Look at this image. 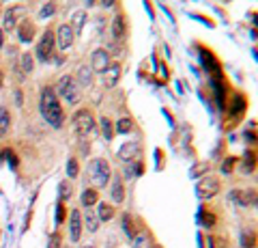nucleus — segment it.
Listing matches in <instances>:
<instances>
[{
    "label": "nucleus",
    "instance_id": "f257e3e1",
    "mask_svg": "<svg viewBox=\"0 0 258 248\" xmlns=\"http://www.w3.org/2000/svg\"><path fill=\"white\" fill-rule=\"evenodd\" d=\"M39 113L45 119L47 123L56 130H60L62 123H64V110L58 102V95L52 86H43L41 89V100H39Z\"/></svg>",
    "mask_w": 258,
    "mask_h": 248
},
{
    "label": "nucleus",
    "instance_id": "f03ea898",
    "mask_svg": "<svg viewBox=\"0 0 258 248\" xmlns=\"http://www.w3.org/2000/svg\"><path fill=\"white\" fill-rule=\"evenodd\" d=\"M88 179L93 181V186L99 190V188H106L110 179H112V171H110V164L106 162L103 158H93L88 162Z\"/></svg>",
    "mask_w": 258,
    "mask_h": 248
},
{
    "label": "nucleus",
    "instance_id": "7ed1b4c3",
    "mask_svg": "<svg viewBox=\"0 0 258 248\" xmlns=\"http://www.w3.org/2000/svg\"><path fill=\"white\" fill-rule=\"evenodd\" d=\"M74 132L80 138H86L91 136L93 132H97V123H95V117L88 108H82V110H76L74 115Z\"/></svg>",
    "mask_w": 258,
    "mask_h": 248
},
{
    "label": "nucleus",
    "instance_id": "20e7f679",
    "mask_svg": "<svg viewBox=\"0 0 258 248\" xmlns=\"http://www.w3.org/2000/svg\"><path fill=\"white\" fill-rule=\"evenodd\" d=\"M56 95H60L69 106H76L80 102V97H82V95H80V86L74 80V76H62L58 80V84H56Z\"/></svg>",
    "mask_w": 258,
    "mask_h": 248
},
{
    "label": "nucleus",
    "instance_id": "39448f33",
    "mask_svg": "<svg viewBox=\"0 0 258 248\" xmlns=\"http://www.w3.org/2000/svg\"><path fill=\"white\" fill-rule=\"evenodd\" d=\"M54 47H56V33L52 28H47L43 33V37L39 39V43H37V59L41 63H47L52 59Z\"/></svg>",
    "mask_w": 258,
    "mask_h": 248
},
{
    "label": "nucleus",
    "instance_id": "423d86ee",
    "mask_svg": "<svg viewBox=\"0 0 258 248\" xmlns=\"http://www.w3.org/2000/svg\"><path fill=\"white\" fill-rule=\"evenodd\" d=\"M112 65V54L106 50V47H97V50H93L91 54V67L93 74H106V71L110 69Z\"/></svg>",
    "mask_w": 258,
    "mask_h": 248
},
{
    "label": "nucleus",
    "instance_id": "0eeeda50",
    "mask_svg": "<svg viewBox=\"0 0 258 248\" xmlns=\"http://www.w3.org/2000/svg\"><path fill=\"white\" fill-rule=\"evenodd\" d=\"M198 196L200 199H205V201H209V199H213L220 194V190H222V181L217 179V177H211V175H207V177H203L198 181Z\"/></svg>",
    "mask_w": 258,
    "mask_h": 248
},
{
    "label": "nucleus",
    "instance_id": "6e6552de",
    "mask_svg": "<svg viewBox=\"0 0 258 248\" xmlns=\"http://www.w3.org/2000/svg\"><path fill=\"white\" fill-rule=\"evenodd\" d=\"M76 41V33L74 28L69 26V24H60L58 30H56V45L60 47V50H69L71 45Z\"/></svg>",
    "mask_w": 258,
    "mask_h": 248
},
{
    "label": "nucleus",
    "instance_id": "1a4fd4ad",
    "mask_svg": "<svg viewBox=\"0 0 258 248\" xmlns=\"http://www.w3.org/2000/svg\"><path fill=\"white\" fill-rule=\"evenodd\" d=\"M24 13H26V9H24L22 5H15V7H9V9L5 11V28L7 30H13L18 24L22 22Z\"/></svg>",
    "mask_w": 258,
    "mask_h": 248
},
{
    "label": "nucleus",
    "instance_id": "9d476101",
    "mask_svg": "<svg viewBox=\"0 0 258 248\" xmlns=\"http://www.w3.org/2000/svg\"><path fill=\"white\" fill-rule=\"evenodd\" d=\"M230 201H235L239 205H243V207H249V205H256V190H235V192H230Z\"/></svg>",
    "mask_w": 258,
    "mask_h": 248
},
{
    "label": "nucleus",
    "instance_id": "9b49d317",
    "mask_svg": "<svg viewBox=\"0 0 258 248\" xmlns=\"http://www.w3.org/2000/svg\"><path fill=\"white\" fill-rule=\"evenodd\" d=\"M69 235H71V242H80L82 237V212L74 210L69 216Z\"/></svg>",
    "mask_w": 258,
    "mask_h": 248
},
{
    "label": "nucleus",
    "instance_id": "f8f14e48",
    "mask_svg": "<svg viewBox=\"0 0 258 248\" xmlns=\"http://www.w3.org/2000/svg\"><path fill=\"white\" fill-rule=\"evenodd\" d=\"M37 35V28H35V22L32 20H22L18 24V37L22 43H30L32 39H35Z\"/></svg>",
    "mask_w": 258,
    "mask_h": 248
},
{
    "label": "nucleus",
    "instance_id": "ddd939ff",
    "mask_svg": "<svg viewBox=\"0 0 258 248\" xmlns=\"http://www.w3.org/2000/svg\"><path fill=\"white\" fill-rule=\"evenodd\" d=\"M112 35H114L116 41H123L127 37V18L123 13H118L114 20H112Z\"/></svg>",
    "mask_w": 258,
    "mask_h": 248
},
{
    "label": "nucleus",
    "instance_id": "4468645a",
    "mask_svg": "<svg viewBox=\"0 0 258 248\" xmlns=\"http://www.w3.org/2000/svg\"><path fill=\"white\" fill-rule=\"evenodd\" d=\"M110 199L114 205H120L125 201V186L120 177H112V186H110Z\"/></svg>",
    "mask_w": 258,
    "mask_h": 248
},
{
    "label": "nucleus",
    "instance_id": "2eb2a0df",
    "mask_svg": "<svg viewBox=\"0 0 258 248\" xmlns=\"http://www.w3.org/2000/svg\"><path fill=\"white\" fill-rule=\"evenodd\" d=\"M82 225L86 227L88 233H97V231H99L101 220H99V216H97L95 210H88V212L82 214Z\"/></svg>",
    "mask_w": 258,
    "mask_h": 248
},
{
    "label": "nucleus",
    "instance_id": "dca6fc26",
    "mask_svg": "<svg viewBox=\"0 0 258 248\" xmlns=\"http://www.w3.org/2000/svg\"><path fill=\"white\" fill-rule=\"evenodd\" d=\"M74 80L78 82V86H91L93 84V69L88 65H80Z\"/></svg>",
    "mask_w": 258,
    "mask_h": 248
},
{
    "label": "nucleus",
    "instance_id": "f3484780",
    "mask_svg": "<svg viewBox=\"0 0 258 248\" xmlns=\"http://www.w3.org/2000/svg\"><path fill=\"white\" fill-rule=\"evenodd\" d=\"M138 154H140V145H138V142H125V145L118 149V158L125 160V162H132V160Z\"/></svg>",
    "mask_w": 258,
    "mask_h": 248
},
{
    "label": "nucleus",
    "instance_id": "a211bd4d",
    "mask_svg": "<svg viewBox=\"0 0 258 248\" xmlns=\"http://www.w3.org/2000/svg\"><path fill=\"white\" fill-rule=\"evenodd\" d=\"M11 132V113L9 108L0 106V138H7Z\"/></svg>",
    "mask_w": 258,
    "mask_h": 248
},
{
    "label": "nucleus",
    "instance_id": "6ab92c4d",
    "mask_svg": "<svg viewBox=\"0 0 258 248\" xmlns=\"http://www.w3.org/2000/svg\"><path fill=\"white\" fill-rule=\"evenodd\" d=\"M120 80V63H112L110 69L106 71V78H103V82H106L108 89H112V86H116Z\"/></svg>",
    "mask_w": 258,
    "mask_h": 248
},
{
    "label": "nucleus",
    "instance_id": "aec40b11",
    "mask_svg": "<svg viewBox=\"0 0 258 248\" xmlns=\"http://www.w3.org/2000/svg\"><path fill=\"white\" fill-rule=\"evenodd\" d=\"M114 205L112 203H106V201H99L97 203V216H99V220L101 222H108V220H112L114 218Z\"/></svg>",
    "mask_w": 258,
    "mask_h": 248
},
{
    "label": "nucleus",
    "instance_id": "412c9836",
    "mask_svg": "<svg viewBox=\"0 0 258 248\" xmlns=\"http://www.w3.org/2000/svg\"><path fill=\"white\" fill-rule=\"evenodd\" d=\"M80 201H82V205L84 207H95L97 203H99V190L97 188H86L84 192H82V196H80Z\"/></svg>",
    "mask_w": 258,
    "mask_h": 248
},
{
    "label": "nucleus",
    "instance_id": "4be33fe9",
    "mask_svg": "<svg viewBox=\"0 0 258 248\" xmlns=\"http://www.w3.org/2000/svg\"><path fill=\"white\" fill-rule=\"evenodd\" d=\"M18 67H20V74L28 76L32 74V69H35V57L32 54H20V61H18Z\"/></svg>",
    "mask_w": 258,
    "mask_h": 248
},
{
    "label": "nucleus",
    "instance_id": "5701e85b",
    "mask_svg": "<svg viewBox=\"0 0 258 248\" xmlns=\"http://www.w3.org/2000/svg\"><path fill=\"white\" fill-rule=\"evenodd\" d=\"M99 125H101V132H103V138L106 140H112L114 138V123H112V119L110 117H101L99 119Z\"/></svg>",
    "mask_w": 258,
    "mask_h": 248
},
{
    "label": "nucleus",
    "instance_id": "b1692460",
    "mask_svg": "<svg viewBox=\"0 0 258 248\" xmlns=\"http://www.w3.org/2000/svg\"><path fill=\"white\" fill-rule=\"evenodd\" d=\"M84 22H86V11H76L74 13V18H71V24L69 26L74 28V33L80 35L82 33V28H84Z\"/></svg>",
    "mask_w": 258,
    "mask_h": 248
},
{
    "label": "nucleus",
    "instance_id": "393cba45",
    "mask_svg": "<svg viewBox=\"0 0 258 248\" xmlns=\"http://www.w3.org/2000/svg\"><path fill=\"white\" fill-rule=\"evenodd\" d=\"M114 132L116 134H132L134 132V121L132 119H127V117L118 119V121L114 123Z\"/></svg>",
    "mask_w": 258,
    "mask_h": 248
},
{
    "label": "nucleus",
    "instance_id": "a878e982",
    "mask_svg": "<svg viewBox=\"0 0 258 248\" xmlns=\"http://www.w3.org/2000/svg\"><path fill=\"white\" fill-rule=\"evenodd\" d=\"M198 220H200V225L203 227H213L215 225V214L211 210H207V207H203L198 214Z\"/></svg>",
    "mask_w": 258,
    "mask_h": 248
},
{
    "label": "nucleus",
    "instance_id": "bb28decb",
    "mask_svg": "<svg viewBox=\"0 0 258 248\" xmlns=\"http://www.w3.org/2000/svg\"><path fill=\"white\" fill-rule=\"evenodd\" d=\"M58 194H60V201H69V199H71V194H74V186H71V181H69V179L60 181Z\"/></svg>",
    "mask_w": 258,
    "mask_h": 248
},
{
    "label": "nucleus",
    "instance_id": "cd10ccee",
    "mask_svg": "<svg viewBox=\"0 0 258 248\" xmlns=\"http://www.w3.org/2000/svg\"><path fill=\"white\" fill-rule=\"evenodd\" d=\"M207 246L209 248H228V239L222 235H209L207 237Z\"/></svg>",
    "mask_w": 258,
    "mask_h": 248
},
{
    "label": "nucleus",
    "instance_id": "c85d7f7f",
    "mask_svg": "<svg viewBox=\"0 0 258 248\" xmlns=\"http://www.w3.org/2000/svg\"><path fill=\"white\" fill-rule=\"evenodd\" d=\"M67 175L71 179H76L78 175H80V162H78V158H69L67 160Z\"/></svg>",
    "mask_w": 258,
    "mask_h": 248
},
{
    "label": "nucleus",
    "instance_id": "c756f323",
    "mask_svg": "<svg viewBox=\"0 0 258 248\" xmlns=\"http://www.w3.org/2000/svg\"><path fill=\"white\" fill-rule=\"evenodd\" d=\"M56 7H58V5H56V0H50V3H45L43 9L39 11V18H50V15H54V13H56Z\"/></svg>",
    "mask_w": 258,
    "mask_h": 248
},
{
    "label": "nucleus",
    "instance_id": "7c9ffc66",
    "mask_svg": "<svg viewBox=\"0 0 258 248\" xmlns=\"http://www.w3.org/2000/svg\"><path fill=\"white\" fill-rule=\"evenodd\" d=\"M254 169H256V156L252 151V154H247L245 160H243V173H252Z\"/></svg>",
    "mask_w": 258,
    "mask_h": 248
},
{
    "label": "nucleus",
    "instance_id": "2f4dec72",
    "mask_svg": "<svg viewBox=\"0 0 258 248\" xmlns=\"http://www.w3.org/2000/svg\"><path fill=\"white\" fill-rule=\"evenodd\" d=\"M64 218H67V210H64V203L58 201V205H56V222H58V225H62Z\"/></svg>",
    "mask_w": 258,
    "mask_h": 248
},
{
    "label": "nucleus",
    "instance_id": "473e14b6",
    "mask_svg": "<svg viewBox=\"0 0 258 248\" xmlns=\"http://www.w3.org/2000/svg\"><path fill=\"white\" fill-rule=\"evenodd\" d=\"M241 242H243V248H254V233H247V231H243Z\"/></svg>",
    "mask_w": 258,
    "mask_h": 248
},
{
    "label": "nucleus",
    "instance_id": "72a5a7b5",
    "mask_svg": "<svg viewBox=\"0 0 258 248\" xmlns=\"http://www.w3.org/2000/svg\"><path fill=\"white\" fill-rule=\"evenodd\" d=\"M235 164H237V158H226V162H224V166H222V173L228 175L232 169H235Z\"/></svg>",
    "mask_w": 258,
    "mask_h": 248
},
{
    "label": "nucleus",
    "instance_id": "f704fd0d",
    "mask_svg": "<svg viewBox=\"0 0 258 248\" xmlns=\"http://www.w3.org/2000/svg\"><path fill=\"white\" fill-rule=\"evenodd\" d=\"M47 248H60V235L58 233H54L50 237V244H47Z\"/></svg>",
    "mask_w": 258,
    "mask_h": 248
},
{
    "label": "nucleus",
    "instance_id": "c9c22d12",
    "mask_svg": "<svg viewBox=\"0 0 258 248\" xmlns=\"http://www.w3.org/2000/svg\"><path fill=\"white\" fill-rule=\"evenodd\" d=\"M114 5H116V0H101L103 9H110V7H114Z\"/></svg>",
    "mask_w": 258,
    "mask_h": 248
},
{
    "label": "nucleus",
    "instance_id": "e433bc0d",
    "mask_svg": "<svg viewBox=\"0 0 258 248\" xmlns=\"http://www.w3.org/2000/svg\"><path fill=\"white\" fill-rule=\"evenodd\" d=\"M3 84H5V74L0 71V89H3Z\"/></svg>",
    "mask_w": 258,
    "mask_h": 248
},
{
    "label": "nucleus",
    "instance_id": "4c0bfd02",
    "mask_svg": "<svg viewBox=\"0 0 258 248\" xmlns=\"http://www.w3.org/2000/svg\"><path fill=\"white\" fill-rule=\"evenodd\" d=\"M80 248H95L93 244H84V246H80Z\"/></svg>",
    "mask_w": 258,
    "mask_h": 248
},
{
    "label": "nucleus",
    "instance_id": "58836bf2",
    "mask_svg": "<svg viewBox=\"0 0 258 248\" xmlns=\"http://www.w3.org/2000/svg\"><path fill=\"white\" fill-rule=\"evenodd\" d=\"M0 45H3V33H0Z\"/></svg>",
    "mask_w": 258,
    "mask_h": 248
},
{
    "label": "nucleus",
    "instance_id": "ea45409f",
    "mask_svg": "<svg viewBox=\"0 0 258 248\" xmlns=\"http://www.w3.org/2000/svg\"><path fill=\"white\" fill-rule=\"evenodd\" d=\"M155 248H159V246H155Z\"/></svg>",
    "mask_w": 258,
    "mask_h": 248
},
{
    "label": "nucleus",
    "instance_id": "a19ab883",
    "mask_svg": "<svg viewBox=\"0 0 258 248\" xmlns=\"http://www.w3.org/2000/svg\"><path fill=\"white\" fill-rule=\"evenodd\" d=\"M60 248H62V246H60Z\"/></svg>",
    "mask_w": 258,
    "mask_h": 248
}]
</instances>
